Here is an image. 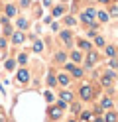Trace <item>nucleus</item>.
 Here are the masks:
<instances>
[{"label": "nucleus", "instance_id": "f257e3e1", "mask_svg": "<svg viewBox=\"0 0 118 122\" xmlns=\"http://www.w3.org/2000/svg\"><path fill=\"white\" fill-rule=\"evenodd\" d=\"M94 14H97L94 10H87V12H83V14H81V20L85 22V24H92V18H94Z\"/></svg>", "mask_w": 118, "mask_h": 122}, {"label": "nucleus", "instance_id": "f03ea898", "mask_svg": "<svg viewBox=\"0 0 118 122\" xmlns=\"http://www.w3.org/2000/svg\"><path fill=\"white\" fill-rule=\"evenodd\" d=\"M91 97H92V89L89 85L81 87V98H83V101H91Z\"/></svg>", "mask_w": 118, "mask_h": 122}, {"label": "nucleus", "instance_id": "7ed1b4c3", "mask_svg": "<svg viewBox=\"0 0 118 122\" xmlns=\"http://www.w3.org/2000/svg\"><path fill=\"white\" fill-rule=\"evenodd\" d=\"M98 61V55H97V51H89V59H87V65L92 67L94 63Z\"/></svg>", "mask_w": 118, "mask_h": 122}, {"label": "nucleus", "instance_id": "20e7f679", "mask_svg": "<svg viewBox=\"0 0 118 122\" xmlns=\"http://www.w3.org/2000/svg\"><path fill=\"white\" fill-rule=\"evenodd\" d=\"M63 106H65V102H61L59 106H55V108H51V112H49V114H51V118H53V120L61 116V108H63Z\"/></svg>", "mask_w": 118, "mask_h": 122}, {"label": "nucleus", "instance_id": "39448f33", "mask_svg": "<svg viewBox=\"0 0 118 122\" xmlns=\"http://www.w3.org/2000/svg\"><path fill=\"white\" fill-rule=\"evenodd\" d=\"M28 79H30V73H28L26 69H20V71H18V81H20V83H28Z\"/></svg>", "mask_w": 118, "mask_h": 122}, {"label": "nucleus", "instance_id": "423d86ee", "mask_svg": "<svg viewBox=\"0 0 118 122\" xmlns=\"http://www.w3.org/2000/svg\"><path fill=\"white\" fill-rule=\"evenodd\" d=\"M112 77H114V73H112V71H110V73L106 75V77H104V79H102V85H104V87H108V85H110V83H112Z\"/></svg>", "mask_w": 118, "mask_h": 122}, {"label": "nucleus", "instance_id": "0eeeda50", "mask_svg": "<svg viewBox=\"0 0 118 122\" xmlns=\"http://www.w3.org/2000/svg\"><path fill=\"white\" fill-rule=\"evenodd\" d=\"M14 41H16V43H22V41H24V34H22V32H16V34H14Z\"/></svg>", "mask_w": 118, "mask_h": 122}, {"label": "nucleus", "instance_id": "6e6552de", "mask_svg": "<svg viewBox=\"0 0 118 122\" xmlns=\"http://www.w3.org/2000/svg\"><path fill=\"white\" fill-rule=\"evenodd\" d=\"M61 40L65 41V43H69L71 41V32H61Z\"/></svg>", "mask_w": 118, "mask_h": 122}, {"label": "nucleus", "instance_id": "1a4fd4ad", "mask_svg": "<svg viewBox=\"0 0 118 122\" xmlns=\"http://www.w3.org/2000/svg\"><path fill=\"white\" fill-rule=\"evenodd\" d=\"M116 120H118V116H116L114 112H108L106 114V122H116Z\"/></svg>", "mask_w": 118, "mask_h": 122}, {"label": "nucleus", "instance_id": "9d476101", "mask_svg": "<svg viewBox=\"0 0 118 122\" xmlns=\"http://www.w3.org/2000/svg\"><path fill=\"white\" fill-rule=\"evenodd\" d=\"M106 55H108V57H114V55H116V49L112 47V45H108V47H106Z\"/></svg>", "mask_w": 118, "mask_h": 122}, {"label": "nucleus", "instance_id": "9b49d317", "mask_svg": "<svg viewBox=\"0 0 118 122\" xmlns=\"http://www.w3.org/2000/svg\"><path fill=\"white\" fill-rule=\"evenodd\" d=\"M59 83H61V85H69V77H67V75H59V79H57Z\"/></svg>", "mask_w": 118, "mask_h": 122}, {"label": "nucleus", "instance_id": "f8f14e48", "mask_svg": "<svg viewBox=\"0 0 118 122\" xmlns=\"http://www.w3.org/2000/svg\"><path fill=\"white\" fill-rule=\"evenodd\" d=\"M61 98H63V102H67V101H71V98H73V95H71V93H65V91H63V93H61Z\"/></svg>", "mask_w": 118, "mask_h": 122}, {"label": "nucleus", "instance_id": "ddd939ff", "mask_svg": "<svg viewBox=\"0 0 118 122\" xmlns=\"http://www.w3.org/2000/svg\"><path fill=\"white\" fill-rule=\"evenodd\" d=\"M79 47H83V49H91V43H89V41H85V40H81V41H79Z\"/></svg>", "mask_w": 118, "mask_h": 122}, {"label": "nucleus", "instance_id": "4468645a", "mask_svg": "<svg viewBox=\"0 0 118 122\" xmlns=\"http://www.w3.org/2000/svg\"><path fill=\"white\" fill-rule=\"evenodd\" d=\"M97 16L100 18V22H108V14H104V12H98Z\"/></svg>", "mask_w": 118, "mask_h": 122}, {"label": "nucleus", "instance_id": "2eb2a0df", "mask_svg": "<svg viewBox=\"0 0 118 122\" xmlns=\"http://www.w3.org/2000/svg\"><path fill=\"white\" fill-rule=\"evenodd\" d=\"M102 106H104V108H110V106H112V101H110V98H104V101H102Z\"/></svg>", "mask_w": 118, "mask_h": 122}, {"label": "nucleus", "instance_id": "dca6fc26", "mask_svg": "<svg viewBox=\"0 0 118 122\" xmlns=\"http://www.w3.org/2000/svg\"><path fill=\"white\" fill-rule=\"evenodd\" d=\"M6 12H8V16H14V14H16V8H14V6L10 4V6L6 8Z\"/></svg>", "mask_w": 118, "mask_h": 122}, {"label": "nucleus", "instance_id": "f3484780", "mask_svg": "<svg viewBox=\"0 0 118 122\" xmlns=\"http://www.w3.org/2000/svg\"><path fill=\"white\" fill-rule=\"evenodd\" d=\"M71 73H73L75 77H81V75H83V71H81V69H77V67H73V71H71Z\"/></svg>", "mask_w": 118, "mask_h": 122}, {"label": "nucleus", "instance_id": "a211bd4d", "mask_svg": "<svg viewBox=\"0 0 118 122\" xmlns=\"http://www.w3.org/2000/svg\"><path fill=\"white\" fill-rule=\"evenodd\" d=\"M41 47H43L41 41H36V43H34V49H36V51H41Z\"/></svg>", "mask_w": 118, "mask_h": 122}, {"label": "nucleus", "instance_id": "6ab92c4d", "mask_svg": "<svg viewBox=\"0 0 118 122\" xmlns=\"http://www.w3.org/2000/svg\"><path fill=\"white\" fill-rule=\"evenodd\" d=\"M71 57H73V61H81V53H77V51H73V55H71Z\"/></svg>", "mask_w": 118, "mask_h": 122}, {"label": "nucleus", "instance_id": "aec40b11", "mask_svg": "<svg viewBox=\"0 0 118 122\" xmlns=\"http://www.w3.org/2000/svg\"><path fill=\"white\" fill-rule=\"evenodd\" d=\"M6 69H8V71L14 69V61H6Z\"/></svg>", "mask_w": 118, "mask_h": 122}, {"label": "nucleus", "instance_id": "412c9836", "mask_svg": "<svg viewBox=\"0 0 118 122\" xmlns=\"http://www.w3.org/2000/svg\"><path fill=\"white\" fill-rule=\"evenodd\" d=\"M45 98H47V102H53V95L49 93V91H47V93H45Z\"/></svg>", "mask_w": 118, "mask_h": 122}, {"label": "nucleus", "instance_id": "4be33fe9", "mask_svg": "<svg viewBox=\"0 0 118 122\" xmlns=\"http://www.w3.org/2000/svg\"><path fill=\"white\" fill-rule=\"evenodd\" d=\"M47 83H49V85H57V83H55V77H53V75H49V77H47Z\"/></svg>", "mask_w": 118, "mask_h": 122}, {"label": "nucleus", "instance_id": "5701e85b", "mask_svg": "<svg viewBox=\"0 0 118 122\" xmlns=\"http://www.w3.org/2000/svg\"><path fill=\"white\" fill-rule=\"evenodd\" d=\"M18 26L20 28H28V22L26 20H18Z\"/></svg>", "mask_w": 118, "mask_h": 122}, {"label": "nucleus", "instance_id": "b1692460", "mask_svg": "<svg viewBox=\"0 0 118 122\" xmlns=\"http://www.w3.org/2000/svg\"><path fill=\"white\" fill-rule=\"evenodd\" d=\"M94 41H97V45H104V40H102V37H94Z\"/></svg>", "mask_w": 118, "mask_h": 122}, {"label": "nucleus", "instance_id": "393cba45", "mask_svg": "<svg viewBox=\"0 0 118 122\" xmlns=\"http://www.w3.org/2000/svg\"><path fill=\"white\" fill-rule=\"evenodd\" d=\"M53 14H55V16H61V14H63V8H55Z\"/></svg>", "mask_w": 118, "mask_h": 122}, {"label": "nucleus", "instance_id": "a878e982", "mask_svg": "<svg viewBox=\"0 0 118 122\" xmlns=\"http://www.w3.org/2000/svg\"><path fill=\"white\" fill-rule=\"evenodd\" d=\"M20 4L24 6V8H28V6H30V0H20Z\"/></svg>", "mask_w": 118, "mask_h": 122}, {"label": "nucleus", "instance_id": "bb28decb", "mask_svg": "<svg viewBox=\"0 0 118 122\" xmlns=\"http://www.w3.org/2000/svg\"><path fill=\"white\" fill-rule=\"evenodd\" d=\"M67 24H69V26H73V24H75V18H71V16H69V18H67Z\"/></svg>", "mask_w": 118, "mask_h": 122}, {"label": "nucleus", "instance_id": "cd10ccee", "mask_svg": "<svg viewBox=\"0 0 118 122\" xmlns=\"http://www.w3.org/2000/svg\"><path fill=\"white\" fill-rule=\"evenodd\" d=\"M108 65H110V67H118V61H116V59H112V61H110Z\"/></svg>", "mask_w": 118, "mask_h": 122}, {"label": "nucleus", "instance_id": "c85d7f7f", "mask_svg": "<svg viewBox=\"0 0 118 122\" xmlns=\"http://www.w3.org/2000/svg\"><path fill=\"white\" fill-rule=\"evenodd\" d=\"M112 14H118V4H116V6H112Z\"/></svg>", "mask_w": 118, "mask_h": 122}, {"label": "nucleus", "instance_id": "c756f323", "mask_svg": "<svg viewBox=\"0 0 118 122\" xmlns=\"http://www.w3.org/2000/svg\"><path fill=\"white\" fill-rule=\"evenodd\" d=\"M100 2H108V0H100Z\"/></svg>", "mask_w": 118, "mask_h": 122}, {"label": "nucleus", "instance_id": "7c9ffc66", "mask_svg": "<svg viewBox=\"0 0 118 122\" xmlns=\"http://www.w3.org/2000/svg\"><path fill=\"white\" fill-rule=\"evenodd\" d=\"M69 122H75V120H69Z\"/></svg>", "mask_w": 118, "mask_h": 122}]
</instances>
